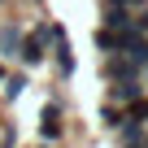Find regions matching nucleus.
Here are the masks:
<instances>
[{
  "label": "nucleus",
  "mask_w": 148,
  "mask_h": 148,
  "mask_svg": "<svg viewBox=\"0 0 148 148\" xmlns=\"http://www.w3.org/2000/svg\"><path fill=\"white\" fill-rule=\"evenodd\" d=\"M100 26H105V31H118V35H122V31H135V13H131V9H105Z\"/></svg>",
  "instance_id": "7ed1b4c3"
},
{
  "label": "nucleus",
  "mask_w": 148,
  "mask_h": 148,
  "mask_svg": "<svg viewBox=\"0 0 148 148\" xmlns=\"http://www.w3.org/2000/svg\"><path fill=\"white\" fill-rule=\"evenodd\" d=\"M135 31H139V35H148V5L135 13Z\"/></svg>",
  "instance_id": "6e6552de"
},
{
  "label": "nucleus",
  "mask_w": 148,
  "mask_h": 148,
  "mask_svg": "<svg viewBox=\"0 0 148 148\" xmlns=\"http://www.w3.org/2000/svg\"><path fill=\"white\" fill-rule=\"evenodd\" d=\"M22 87H26V74H13V79H9V87H5V105H13V100L22 96Z\"/></svg>",
  "instance_id": "0eeeda50"
},
{
  "label": "nucleus",
  "mask_w": 148,
  "mask_h": 148,
  "mask_svg": "<svg viewBox=\"0 0 148 148\" xmlns=\"http://www.w3.org/2000/svg\"><path fill=\"white\" fill-rule=\"evenodd\" d=\"M144 96H148V92H144L139 79H131V83H109V87H105V100H109V105H122V109L135 105V100H144Z\"/></svg>",
  "instance_id": "f03ea898"
},
{
  "label": "nucleus",
  "mask_w": 148,
  "mask_h": 148,
  "mask_svg": "<svg viewBox=\"0 0 148 148\" xmlns=\"http://www.w3.org/2000/svg\"><path fill=\"white\" fill-rule=\"evenodd\" d=\"M100 122H105V131H113V135H118V131L126 126V109H122V105H109V100H105V105H100Z\"/></svg>",
  "instance_id": "39448f33"
},
{
  "label": "nucleus",
  "mask_w": 148,
  "mask_h": 148,
  "mask_svg": "<svg viewBox=\"0 0 148 148\" xmlns=\"http://www.w3.org/2000/svg\"><path fill=\"white\" fill-rule=\"evenodd\" d=\"M139 83H144V92H148V65H144V70H139Z\"/></svg>",
  "instance_id": "1a4fd4ad"
},
{
  "label": "nucleus",
  "mask_w": 148,
  "mask_h": 148,
  "mask_svg": "<svg viewBox=\"0 0 148 148\" xmlns=\"http://www.w3.org/2000/svg\"><path fill=\"white\" fill-rule=\"evenodd\" d=\"M100 74H105V83H131L139 79V65L118 52V57H100Z\"/></svg>",
  "instance_id": "f257e3e1"
},
{
  "label": "nucleus",
  "mask_w": 148,
  "mask_h": 148,
  "mask_svg": "<svg viewBox=\"0 0 148 148\" xmlns=\"http://www.w3.org/2000/svg\"><path fill=\"white\" fill-rule=\"evenodd\" d=\"M18 48H22V31L13 22H5L0 26V57H18Z\"/></svg>",
  "instance_id": "20e7f679"
},
{
  "label": "nucleus",
  "mask_w": 148,
  "mask_h": 148,
  "mask_svg": "<svg viewBox=\"0 0 148 148\" xmlns=\"http://www.w3.org/2000/svg\"><path fill=\"white\" fill-rule=\"evenodd\" d=\"M39 135H44V144H57V139L65 135V126H61V118H44V122H39Z\"/></svg>",
  "instance_id": "423d86ee"
}]
</instances>
